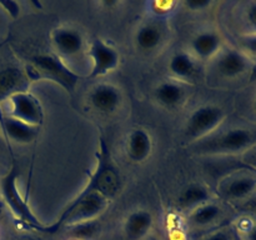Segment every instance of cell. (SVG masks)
I'll return each mask as SVG.
<instances>
[{
  "label": "cell",
  "mask_w": 256,
  "mask_h": 240,
  "mask_svg": "<svg viewBox=\"0 0 256 240\" xmlns=\"http://www.w3.org/2000/svg\"><path fill=\"white\" fill-rule=\"evenodd\" d=\"M214 62V69L220 76L225 79H236L242 75L246 74L252 68V59L245 54L242 50L222 49V52L216 55Z\"/></svg>",
  "instance_id": "52a82bcc"
},
{
  "label": "cell",
  "mask_w": 256,
  "mask_h": 240,
  "mask_svg": "<svg viewBox=\"0 0 256 240\" xmlns=\"http://www.w3.org/2000/svg\"><path fill=\"white\" fill-rule=\"evenodd\" d=\"M89 56L92 62V72L89 74L90 79L104 76L119 66V52L100 38H95L90 44Z\"/></svg>",
  "instance_id": "8992f818"
},
{
  "label": "cell",
  "mask_w": 256,
  "mask_h": 240,
  "mask_svg": "<svg viewBox=\"0 0 256 240\" xmlns=\"http://www.w3.org/2000/svg\"><path fill=\"white\" fill-rule=\"evenodd\" d=\"M26 79L19 69H5L0 72V96H8L19 92H26Z\"/></svg>",
  "instance_id": "d6986e66"
},
{
  "label": "cell",
  "mask_w": 256,
  "mask_h": 240,
  "mask_svg": "<svg viewBox=\"0 0 256 240\" xmlns=\"http://www.w3.org/2000/svg\"><path fill=\"white\" fill-rule=\"evenodd\" d=\"M185 95V89L175 82H164L155 89V98L164 106L172 108L182 102Z\"/></svg>",
  "instance_id": "ac0fdd59"
},
{
  "label": "cell",
  "mask_w": 256,
  "mask_h": 240,
  "mask_svg": "<svg viewBox=\"0 0 256 240\" xmlns=\"http://www.w3.org/2000/svg\"><path fill=\"white\" fill-rule=\"evenodd\" d=\"M222 209L214 202H205L194 208L189 214V222L194 228H206L219 220Z\"/></svg>",
  "instance_id": "e0dca14e"
},
{
  "label": "cell",
  "mask_w": 256,
  "mask_h": 240,
  "mask_svg": "<svg viewBox=\"0 0 256 240\" xmlns=\"http://www.w3.org/2000/svg\"><path fill=\"white\" fill-rule=\"evenodd\" d=\"M220 192L229 200H244L256 192V176L252 174H234L222 180Z\"/></svg>",
  "instance_id": "ba28073f"
},
{
  "label": "cell",
  "mask_w": 256,
  "mask_h": 240,
  "mask_svg": "<svg viewBox=\"0 0 256 240\" xmlns=\"http://www.w3.org/2000/svg\"><path fill=\"white\" fill-rule=\"evenodd\" d=\"M195 59L208 60L215 58L222 48V39L220 34L214 30H204L195 35L190 42Z\"/></svg>",
  "instance_id": "8fae6325"
},
{
  "label": "cell",
  "mask_w": 256,
  "mask_h": 240,
  "mask_svg": "<svg viewBox=\"0 0 256 240\" xmlns=\"http://www.w3.org/2000/svg\"><path fill=\"white\" fill-rule=\"evenodd\" d=\"M10 112L8 115L34 126H40L44 119V112L39 100L28 92H19L8 98Z\"/></svg>",
  "instance_id": "5b68a950"
},
{
  "label": "cell",
  "mask_w": 256,
  "mask_h": 240,
  "mask_svg": "<svg viewBox=\"0 0 256 240\" xmlns=\"http://www.w3.org/2000/svg\"><path fill=\"white\" fill-rule=\"evenodd\" d=\"M165 29L158 22H148L140 26L135 34V44L142 52H150L156 50L162 44Z\"/></svg>",
  "instance_id": "4fadbf2b"
},
{
  "label": "cell",
  "mask_w": 256,
  "mask_h": 240,
  "mask_svg": "<svg viewBox=\"0 0 256 240\" xmlns=\"http://www.w3.org/2000/svg\"><path fill=\"white\" fill-rule=\"evenodd\" d=\"M152 226V215L148 210H135L126 218L124 224L125 235L130 240H140L146 236Z\"/></svg>",
  "instance_id": "9a60e30c"
},
{
  "label": "cell",
  "mask_w": 256,
  "mask_h": 240,
  "mask_svg": "<svg viewBox=\"0 0 256 240\" xmlns=\"http://www.w3.org/2000/svg\"><path fill=\"white\" fill-rule=\"evenodd\" d=\"M242 22L248 32L245 34H256V2H246L242 12Z\"/></svg>",
  "instance_id": "603a6c76"
},
{
  "label": "cell",
  "mask_w": 256,
  "mask_h": 240,
  "mask_svg": "<svg viewBox=\"0 0 256 240\" xmlns=\"http://www.w3.org/2000/svg\"><path fill=\"white\" fill-rule=\"evenodd\" d=\"M152 138L144 129H135L126 140L128 156L135 162H144L152 152Z\"/></svg>",
  "instance_id": "5bb4252c"
},
{
  "label": "cell",
  "mask_w": 256,
  "mask_h": 240,
  "mask_svg": "<svg viewBox=\"0 0 256 240\" xmlns=\"http://www.w3.org/2000/svg\"><path fill=\"white\" fill-rule=\"evenodd\" d=\"M0 6H2L12 19H16L20 15L19 2H12V0H0Z\"/></svg>",
  "instance_id": "484cf974"
},
{
  "label": "cell",
  "mask_w": 256,
  "mask_h": 240,
  "mask_svg": "<svg viewBox=\"0 0 256 240\" xmlns=\"http://www.w3.org/2000/svg\"><path fill=\"white\" fill-rule=\"evenodd\" d=\"M242 52L252 59L256 58V34H244L242 36Z\"/></svg>",
  "instance_id": "cb8c5ba5"
},
{
  "label": "cell",
  "mask_w": 256,
  "mask_h": 240,
  "mask_svg": "<svg viewBox=\"0 0 256 240\" xmlns=\"http://www.w3.org/2000/svg\"><path fill=\"white\" fill-rule=\"evenodd\" d=\"M179 2L174 0H152L148 2L149 12L156 18H166L176 10Z\"/></svg>",
  "instance_id": "7402d4cb"
},
{
  "label": "cell",
  "mask_w": 256,
  "mask_h": 240,
  "mask_svg": "<svg viewBox=\"0 0 256 240\" xmlns=\"http://www.w3.org/2000/svg\"><path fill=\"white\" fill-rule=\"evenodd\" d=\"M169 70L178 80H189L196 74L198 62L195 56L185 52H176L169 62Z\"/></svg>",
  "instance_id": "2e32d148"
},
{
  "label": "cell",
  "mask_w": 256,
  "mask_h": 240,
  "mask_svg": "<svg viewBox=\"0 0 256 240\" xmlns=\"http://www.w3.org/2000/svg\"><path fill=\"white\" fill-rule=\"evenodd\" d=\"M2 44H0V48H2Z\"/></svg>",
  "instance_id": "1f68e13d"
},
{
  "label": "cell",
  "mask_w": 256,
  "mask_h": 240,
  "mask_svg": "<svg viewBox=\"0 0 256 240\" xmlns=\"http://www.w3.org/2000/svg\"><path fill=\"white\" fill-rule=\"evenodd\" d=\"M4 150V139H2V132H0V152Z\"/></svg>",
  "instance_id": "f546056e"
},
{
  "label": "cell",
  "mask_w": 256,
  "mask_h": 240,
  "mask_svg": "<svg viewBox=\"0 0 256 240\" xmlns=\"http://www.w3.org/2000/svg\"><path fill=\"white\" fill-rule=\"evenodd\" d=\"M0 128L10 140L20 142V144H28L36 139V136L39 135L40 126L29 125L26 122L9 116L8 114L0 112Z\"/></svg>",
  "instance_id": "30bf717a"
},
{
  "label": "cell",
  "mask_w": 256,
  "mask_h": 240,
  "mask_svg": "<svg viewBox=\"0 0 256 240\" xmlns=\"http://www.w3.org/2000/svg\"><path fill=\"white\" fill-rule=\"evenodd\" d=\"M12 240H42V239L32 234H22V235H18V236L14 238Z\"/></svg>",
  "instance_id": "f1b7e54d"
},
{
  "label": "cell",
  "mask_w": 256,
  "mask_h": 240,
  "mask_svg": "<svg viewBox=\"0 0 256 240\" xmlns=\"http://www.w3.org/2000/svg\"><path fill=\"white\" fill-rule=\"evenodd\" d=\"M32 68L44 78L58 82L68 92H72L80 80L76 72L68 68V65L54 54H39L32 58Z\"/></svg>",
  "instance_id": "277c9868"
},
{
  "label": "cell",
  "mask_w": 256,
  "mask_h": 240,
  "mask_svg": "<svg viewBox=\"0 0 256 240\" xmlns=\"http://www.w3.org/2000/svg\"><path fill=\"white\" fill-rule=\"evenodd\" d=\"M99 230L100 224L98 220H90L66 226V235L72 240H92Z\"/></svg>",
  "instance_id": "44dd1931"
},
{
  "label": "cell",
  "mask_w": 256,
  "mask_h": 240,
  "mask_svg": "<svg viewBox=\"0 0 256 240\" xmlns=\"http://www.w3.org/2000/svg\"><path fill=\"white\" fill-rule=\"evenodd\" d=\"M225 112L215 105H202L192 112L185 125V136L192 142L214 134L224 122Z\"/></svg>",
  "instance_id": "3957f363"
},
{
  "label": "cell",
  "mask_w": 256,
  "mask_h": 240,
  "mask_svg": "<svg viewBox=\"0 0 256 240\" xmlns=\"http://www.w3.org/2000/svg\"><path fill=\"white\" fill-rule=\"evenodd\" d=\"M238 236L240 240H256V225L242 229V234Z\"/></svg>",
  "instance_id": "83f0119b"
},
{
  "label": "cell",
  "mask_w": 256,
  "mask_h": 240,
  "mask_svg": "<svg viewBox=\"0 0 256 240\" xmlns=\"http://www.w3.org/2000/svg\"><path fill=\"white\" fill-rule=\"evenodd\" d=\"M184 4L192 10H202L209 6L212 2L210 0H186Z\"/></svg>",
  "instance_id": "4316f807"
},
{
  "label": "cell",
  "mask_w": 256,
  "mask_h": 240,
  "mask_svg": "<svg viewBox=\"0 0 256 240\" xmlns=\"http://www.w3.org/2000/svg\"><path fill=\"white\" fill-rule=\"evenodd\" d=\"M4 240H5V239H4Z\"/></svg>",
  "instance_id": "d6a6232c"
},
{
  "label": "cell",
  "mask_w": 256,
  "mask_h": 240,
  "mask_svg": "<svg viewBox=\"0 0 256 240\" xmlns=\"http://www.w3.org/2000/svg\"><path fill=\"white\" fill-rule=\"evenodd\" d=\"M18 176H19V172H18L16 165H14L10 169V172L0 180V192H2V198H4L5 202L10 208L12 214L18 219L26 222L30 226L42 230L44 226L40 224L39 219L35 216L34 212H32L30 206L28 205V202L22 196L19 189H18Z\"/></svg>",
  "instance_id": "7a4b0ae2"
},
{
  "label": "cell",
  "mask_w": 256,
  "mask_h": 240,
  "mask_svg": "<svg viewBox=\"0 0 256 240\" xmlns=\"http://www.w3.org/2000/svg\"><path fill=\"white\" fill-rule=\"evenodd\" d=\"M254 109H255V112H256V96H255V99H254Z\"/></svg>",
  "instance_id": "4dcf8cb0"
},
{
  "label": "cell",
  "mask_w": 256,
  "mask_h": 240,
  "mask_svg": "<svg viewBox=\"0 0 256 240\" xmlns=\"http://www.w3.org/2000/svg\"><path fill=\"white\" fill-rule=\"evenodd\" d=\"M210 192L205 186L200 184H192L188 185L182 194L179 195L178 204L182 209H194L199 205L205 204L209 202Z\"/></svg>",
  "instance_id": "ffe728a7"
},
{
  "label": "cell",
  "mask_w": 256,
  "mask_h": 240,
  "mask_svg": "<svg viewBox=\"0 0 256 240\" xmlns=\"http://www.w3.org/2000/svg\"><path fill=\"white\" fill-rule=\"evenodd\" d=\"M52 40L58 54L62 56H74L84 48V38L79 30L72 28H56L52 32Z\"/></svg>",
  "instance_id": "9c48e42d"
},
{
  "label": "cell",
  "mask_w": 256,
  "mask_h": 240,
  "mask_svg": "<svg viewBox=\"0 0 256 240\" xmlns=\"http://www.w3.org/2000/svg\"><path fill=\"white\" fill-rule=\"evenodd\" d=\"M92 106L100 112H112L122 102L119 89L112 84H99L92 90L89 95Z\"/></svg>",
  "instance_id": "7c38bea8"
},
{
  "label": "cell",
  "mask_w": 256,
  "mask_h": 240,
  "mask_svg": "<svg viewBox=\"0 0 256 240\" xmlns=\"http://www.w3.org/2000/svg\"><path fill=\"white\" fill-rule=\"evenodd\" d=\"M202 240H234V235L228 229H219L206 234Z\"/></svg>",
  "instance_id": "d4e9b609"
},
{
  "label": "cell",
  "mask_w": 256,
  "mask_h": 240,
  "mask_svg": "<svg viewBox=\"0 0 256 240\" xmlns=\"http://www.w3.org/2000/svg\"><path fill=\"white\" fill-rule=\"evenodd\" d=\"M256 144V134L246 128H232L192 142V152L200 155H236Z\"/></svg>",
  "instance_id": "6da1fadb"
}]
</instances>
